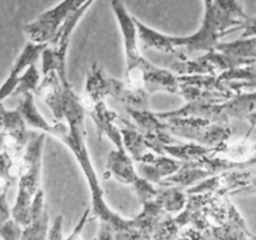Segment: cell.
Segmentation results:
<instances>
[{
    "mask_svg": "<svg viewBox=\"0 0 256 240\" xmlns=\"http://www.w3.org/2000/svg\"><path fill=\"white\" fill-rule=\"evenodd\" d=\"M36 94L50 108L54 122L50 124L40 114L32 92L22 95L16 108L24 116L28 126L52 135L74 154L92 192L90 220L96 219L99 222L98 239H140L134 218H122L105 202L104 190L88 152L85 132L86 110L82 105V96L75 92L69 79H62L56 70L42 74Z\"/></svg>",
    "mask_w": 256,
    "mask_h": 240,
    "instance_id": "obj_1",
    "label": "cell"
},
{
    "mask_svg": "<svg viewBox=\"0 0 256 240\" xmlns=\"http://www.w3.org/2000/svg\"><path fill=\"white\" fill-rule=\"evenodd\" d=\"M240 194H256V174L254 175V178H252V184L248 188H245Z\"/></svg>",
    "mask_w": 256,
    "mask_h": 240,
    "instance_id": "obj_30",
    "label": "cell"
},
{
    "mask_svg": "<svg viewBox=\"0 0 256 240\" xmlns=\"http://www.w3.org/2000/svg\"><path fill=\"white\" fill-rule=\"evenodd\" d=\"M48 238H49V239H64V236H62V215L55 219L54 224H52V226L50 228Z\"/></svg>",
    "mask_w": 256,
    "mask_h": 240,
    "instance_id": "obj_26",
    "label": "cell"
},
{
    "mask_svg": "<svg viewBox=\"0 0 256 240\" xmlns=\"http://www.w3.org/2000/svg\"><path fill=\"white\" fill-rule=\"evenodd\" d=\"M82 102L85 110H86V114L92 116L95 128H96L98 140L102 142V138L106 136L116 149L126 150L124 146V142H122V129H120L119 122H118L119 115L110 110L104 100H102V102H84L82 99Z\"/></svg>",
    "mask_w": 256,
    "mask_h": 240,
    "instance_id": "obj_10",
    "label": "cell"
},
{
    "mask_svg": "<svg viewBox=\"0 0 256 240\" xmlns=\"http://www.w3.org/2000/svg\"><path fill=\"white\" fill-rule=\"evenodd\" d=\"M0 198H2V202H0V218H2V222H5L6 220H9L12 218V210H10V206L8 205L6 202V192H2Z\"/></svg>",
    "mask_w": 256,
    "mask_h": 240,
    "instance_id": "obj_27",
    "label": "cell"
},
{
    "mask_svg": "<svg viewBox=\"0 0 256 240\" xmlns=\"http://www.w3.org/2000/svg\"><path fill=\"white\" fill-rule=\"evenodd\" d=\"M132 158L126 150H119L115 148L108 155L106 169L104 178H114L122 184L132 185V188L139 184L142 176L139 170L134 166Z\"/></svg>",
    "mask_w": 256,
    "mask_h": 240,
    "instance_id": "obj_13",
    "label": "cell"
},
{
    "mask_svg": "<svg viewBox=\"0 0 256 240\" xmlns=\"http://www.w3.org/2000/svg\"><path fill=\"white\" fill-rule=\"evenodd\" d=\"M112 9L122 35L125 54V82L149 94L158 92L180 95L179 75L156 66L145 59L139 46V34L135 18L128 12L122 0H112Z\"/></svg>",
    "mask_w": 256,
    "mask_h": 240,
    "instance_id": "obj_3",
    "label": "cell"
},
{
    "mask_svg": "<svg viewBox=\"0 0 256 240\" xmlns=\"http://www.w3.org/2000/svg\"><path fill=\"white\" fill-rule=\"evenodd\" d=\"M189 198L186 189L180 186H162L158 189L154 199L162 206L168 214H179L185 208Z\"/></svg>",
    "mask_w": 256,
    "mask_h": 240,
    "instance_id": "obj_19",
    "label": "cell"
},
{
    "mask_svg": "<svg viewBox=\"0 0 256 240\" xmlns=\"http://www.w3.org/2000/svg\"><path fill=\"white\" fill-rule=\"evenodd\" d=\"M140 44L145 49H152L175 58L182 56L179 48L188 52H212L216 49L220 38L232 30L242 29L245 20L239 19L220 6L215 0H204V18L198 32L192 35L176 36L160 32L135 18Z\"/></svg>",
    "mask_w": 256,
    "mask_h": 240,
    "instance_id": "obj_2",
    "label": "cell"
},
{
    "mask_svg": "<svg viewBox=\"0 0 256 240\" xmlns=\"http://www.w3.org/2000/svg\"><path fill=\"white\" fill-rule=\"evenodd\" d=\"M168 130L174 136L215 148L232 135L230 122H212L199 116H172L165 119Z\"/></svg>",
    "mask_w": 256,
    "mask_h": 240,
    "instance_id": "obj_6",
    "label": "cell"
},
{
    "mask_svg": "<svg viewBox=\"0 0 256 240\" xmlns=\"http://www.w3.org/2000/svg\"><path fill=\"white\" fill-rule=\"evenodd\" d=\"M28 124L18 108L8 110L2 102V150L9 152L15 160L22 156L32 138Z\"/></svg>",
    "mask_w": 256,
    "mask_h": 240,
    "instance_id": "obj_9",
    "label": "cell"
},
{
    "mask_svg": "<svg viewBox=\"0 0 256 240\" xmlns=\"http://www.w3.org/2000/svg\"><path fill=\"white\" fill-rule=\"evenodd\" d=\"M48 44H49V42H30V40L26 42L24 49L22 50L19 56L16 58V60H15L14 64H12L9 72V76L6 78L5 82L2 84V102H4V100L8 99L9 96H12L15 89H16V84L19 78L22 76V72H24L28 68L34 65L35 62L39 60V58H42V52H44L45 48L48 46Z\"/></svg>",
    "mask_w": 256,
    "mask_h": 240,
    "instance_id": "obj_11",
    "label": "cell"
},
{
    "mask_svg": "<svg viewBox=\"0 0 256 240\" xmlns=\"http://www.w3.org/2000/svg\"><path fill=\"white\" fill-rule=\"evenodd\" d=\"M49 214L44 190L40 188L32 200L30 222L22 230V239H46L49 235Z\"/></svg>",
    "mask_w": 256,
    "mask_h": 240,
    "instance_id": "obj_14",
    "label": "cell"
},
{
    "mask_svg": "<svg viewBox=\"0 0 256 240\" xmlns=\"http://www.w3.org/2000/svg\"><path fill=\"white\" fill-rule=\"evenodd\" d=\"M118 122H119L120 129H122L125 149L129 152L130 156L134 159V162H142L145 154L152 152V150H150L146 138L140 132L139 128L135 125V122H130L129 120H125L120 116Z\"/></svg>",
    "mask_w": 256,
    "mask_h": 240,
    "instance_id": "obj_16",
    "label": "cell"
},
{
    "mask_svg": "<svg viewBox=\"0 0 256 240\" xmlns=\"http://www.w3.org/2000/svg\"><path fill=\"white\" fill-rule=\"evenodd\" d=\"M208 238H212V239H256V235L248 229L244 218L242 216L239 210L232 205V202H230L226 222L220 226L212 228L208 234Z\"/></svg>",
    "mask_w": 256,
    "mask_h": 240,
    "instance_id": "obj_15",
    "label": "cell"
},
{
    "mask_svg": "<svg viewBox=\"0 0 256 240\" xmlns=\"http://www.w3.org/2000/svg\"><path fill=\"white\" fill-rule=\"evenodd\" d=\"M256 152L255 142H250L248 138L242 140H234L230 142L226 140L224 142H220L215 148H212V155H222V156L230 158V159L244 162L252 158V155Z\"/></svg>",
    "mask_w": 256,
    "mask_h": 240,
    "instance_id": "obj_20",
    "label": "cell"
},
{
    "mask_svg": "<svg viewBox=\"0 0 256 240\" xmlns=\"http://www.w3.org/2000/svg\"><path fill=\"white\" fill-rule=\"evenodd\" d=\"M165 154L175 158L182 162H190V160H198L206 155L212 154V148L205 146V145L199 144V142H176V144L166 145L164 148Z\"/></svg>",
    "mask_w": 256,
    "mask_h": 240,
    "instance_id": "obj_21",
    "label": "cell"
},
{
    "mask_svg": "<svg viewBox=\"0 0 256 240\" xmlns=\"http://www.w3.org/2000/svg\"><path fill=\"white\" fill-rule=\"evenodd\" d=\"M248 122H249V129H248L246 134H245V138H248L249 139V136L252 135V132H254V129L256 128V110L252 114L249 115V118H248Z\"/></svg>",
    "mask_w": 256,
    "mask_h": 240,
    "instance_id": "obj_29",
    "label": "cell"
},
{
    "mask_svg": "<svg viewBox=\"0 0 256 240\" xmlns=\"http://www.w3.org/2000/svg\"><path fill=\"white\" fill-rule=\"evenodd\" d=\"M128 114L132 119L140 132L145 135L150 150L158 154H165L164 148L166 145L176 144L180 140L175 139L174 135L168 130L166 122L160 119L156 112L150 109H126Z\"/></svg>",
    "mask_w": 256,
    "mask_h": 240,
    "instance_id": "obj_8",
    "label": "cell"
},
{
    "mask_svg": "<svg viewBox=\"0 0 256 240\" xmlns=\"http://www.w3.org/2000/svg\"><path fill=\"white\" fill-rule=\"evenodd\" d=\"M24 228L15 219L10 218L5 222H2L0 228V238L2 239H22Z\"/></svg>",
    "mask_w": 256,
    "mask_h": 240,
    "instance_id": "obj_23",
    "label": "cell"
},
{
    "mask_svg": "<svg viewBox=\"0 0 256 240\" xmlns=\"http://www.w3.org/2000/svg\"><path fill=\"white\" fill-rule=\"evenodd\" d=\"M46 132H32L20 164L18 168L19 185L14 205L12 208V218L22 228L30 222V209L35 195L42 188V164Z\"/></svg>",
    "mask_w": 256,
    "mask_h": 240,
    "instance_id": "obj_4",
    "label": "cell"
},
{
    "mask_svg": "<svg viewBox=\"0 0 256 240\" xmlns=\"http://www.w3.org/2000/svg\"><path fill=\"white\" fill-rule=\"evenodd\" d=\"M90 212H92V209H86V210H85L84 215H82V220H80V222H79V224H78V226L75 228V230H74V232H72V234H70L69 236H68V238H69V239H72V238H78V235H79V232H82V228H84V225L86 224L88 220H90Z\"/></svg>",
    "mask_w": 256,
    "mask_h": 240,
    "instance_id": "obj_28",
    "label": "cell"
},
{
    "mask_svg": "<svg viewBox=\"0 0 256 240\" xmlns=\"http://www.w3.org/2000/svg\"><path fill=\"white\" fill-rule=\"evenodd\" d=\"M89 0H62L55 6L40 14L32 22L24 25L28 40L34 42H49L55 36L62 22Z\"/></svg>",
    "mask_w": 256,
    "mask_h": 240,
    "instance_id": "obj_7",
    "label": "cell"
},
{
    "mask_svg": "<svg viewBox=\"0 0 256 240\" xmlns=\"http://www.w3.org/2000/svg\"><path fill=\"white\" fill-rule=\"evenodd\" d=\"M108 98L122 102L126 109H150L149 92L109 76L98 62H94L86 74L82 99L84 102H105Z\"/></svg>",
    "mask_w": 256,
    "mask_h": 240,
    "instance_id": "obj_5",
    "label": "cell"
},
{
    "mask_svg": "<svg viewBox=\"0 0 256 240\" xmlns=\"http://www.w3.org/2000/svg\"><path fill=\"white\" fill-rule=\"evenodd\" d=\"M218 4L222 8H224L225 10H228L229 12H232V15H235L239 19L245 20L248 18L246 12L242 9V6L240 5V2L238 0H215Z\"/></svg>",
    "mask_w": 256,
    "mask_h": 240,
    "instance_id": "obj_24",
    "label": "cell"
},
{
    "mask_svg": "<svg viewBox=\"0 0 256 240\" xmlns=\"http://www.w3.org/2000/svg\"><path fill=\"white\" fill-rule=\"evenodd\" d=\"M142 205V212L134 218L135 225L139 232L140 239H152L164 214H168V212L155 199L149 200Z\"/></svg>",
    "mask_w": 256,
    "mask_h": 240,
    "instance_id": "obj_17",
    "label": "cell"
},
{
    "mask_svg": "<svg viewBox=\"0 0 256 240\" xmlns=\"http://www.w3.org/2000/svg\"><path fill=\"white\" fill-rule=\"evenodd\" d=\"M42 75L40 76V72H38L36 66L32 65L30 68H28L24 72H22V76L19 78L16 84V89H15L12 96H16V95H22L25 92H38L39 89V85L42 82Z\"/></svg>",
    "mask_w": 256,
    "mask_h": 240,
    "instance_id": "obj_22",
    "label": "cell"
},
{
    "mask_svg": "<svg viewBox=\"0 0 256 240\" xmlns=\"http://www.w3.org/2000/svg\"><path fill=\"white\" fill-rule=\"evenodd\" d=\"M242 29H244L242 38L256 36V16H248L242 24Z\"/></svg>",
    "mask_w": 256,
    "mask_h": 240,
    "instance_id": "obj_25",
    "label": "cell"
},
{
    "mask_svg": "<svg viewBox=\"0 0 256 240\" xmlns=\"http://www.w3.org/2000/svg\"><path fill=\"white\" fill-rule=\"evenodd\" d=\"M182 160L166 154H158L155 152H149L144 155L142 162H139L140 175L152 182V184H160L165 178L170 176L179 170L182 166Z\"/></svg>",
    "mask_w": 256,
    "mask_h": 240,
    "instance_id": "obj_12",
    "label": "cell"
},
{
    "mask_svg": "<svg viewBox=\"0 0 256 240\" xmlns=\"http://www.w3.org/2000/svg\"><path fill=\"white\" fill-rule=\"evenodd\" d=\"M218 76L235 92L256 90V62L230 69Z\"/></svg>",
    "mask_w": 256,
    "mask_h": 240,
    "instance_id": "obj_18",
    "label": "cell"
}]
</instances>
